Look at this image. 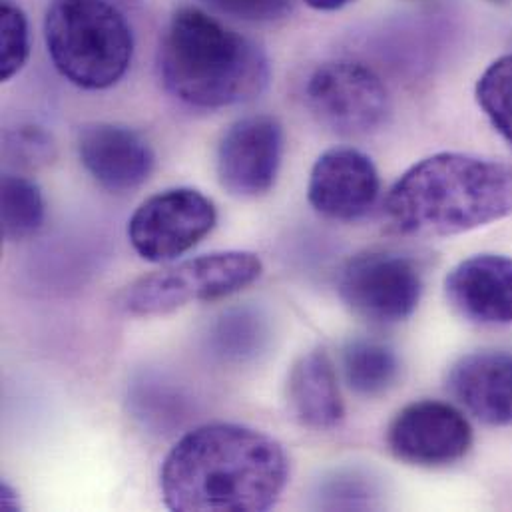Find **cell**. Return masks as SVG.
Masks as SVG:
<instances>
[{
	"mask_svg": "<svg viewBox=\"0 0 512 512\" xmlns=\"http://www.w3.org/2000/svg\"><path fill=\"white\" fill-rule=\"evenodd\" d=\"M453 309L479 325H512V257L479 254L455 265L445 279Z\"/></svg>",
	"mask_w": 512,
	"mask_h": 512,
	"instance_id": "cell-13",
	"label": "cell"
},
{
	"mask_svg": "<svg viewBox=\"0 0 512 512\" xmlns=\"http://www.w3.org/2000/svg\"><path fill=\"white\" fill-rule=\"evenodd\" d=\"M289 459L269 435L236 423L186 433L160 471L164 505L178 512H263L281 497Z\"/></svg>",
	"mask_w": 512,
	"mask_h": 512,
	"instance_id": "cell-1",
	"label": "cell"
},
{
	"mask_svg": "<svg viewBox=\"0 0 512 512\" xmlns=\"http://www.w3.org/2000/svg\"><path fill=\"white\" fill-rule=\"evenodd\" d=\"M343 303L361 319L393 325L409 319L423 295V275L413 259L395 252L351 257L337 281Z\"/></svg>",
	"mask_w": 512,
	"mask_h": 512,
	"instance_id": "cell-7",
	"label": "cell"
},
{
	"mask_svg": "<svg viewBox=\"0 0 512 512\" xmlns=\"http://www.w3.org/2000/svg\"><path fill=\"white\" fill-rule=\"evenodd\" d=\"M214 10L246 20V22H273L291 10V0H204Z\"/></svg>",
	"mask_w": 512,
	"mask_h": 512,
	"instance_id": "cell-21",
	"label": "cell"
},
{
	"mask_svg": "<svg viewBox=\"0 0 512 512\" xmlns=\"http://www.w3.org/2000/svg\"><path fill=\"white\" fill-rule=\"evenodd\" d=\"M303 2L315 10L331 12V10H339V8L347 6L351 0H303Z\"/></svg>",
	"mask_w": 512,
	"mask_h": 512,
	"instance_id": "cell-24",
	"label": "cell"
},
{
	"mask_svg": "<svg viewBox=\"0 0 512 512\" xmlns=\"http://www.w3.org/2000/svg\"><path fill=\"white\" fill-rule=\"evenodd\" d=\"M44 224V198L40 188L16 174L2 176V236L8 242H22L34 236Z\"/></svg>",
	"mask_w": 512,
	"mask_h": 512,
	"instance_id": "cell-18",
	"label": "cell"
},
{
	"mask_svg": "<svg viewBox=\"0 0 512 512\" xmlns=\"http://www.w3.org/2000/svg\"><path fill=\"white\" fill-rule=\"evenodd\" d=\"M261 259L252 252H216L192 257L132 281L118 305L130 315H166L196 301L234 295L259 279Z\"/></svg>",
	"mask_w": 512,
	"mask_h": 512,
	"instance_id": "cell-5",
	"label": "cell"
},
{
	"mask_svg": "<svg viewBox=\"0 0 512 512\" xmlns=\"http://www.w3.org/2000/svg\"><path fill=\"white\" fill-rule=\"evenodd\" d=\"M455 399L479 421L512 425V355L477 351L461 357L449 373Z\"/></svg>",
	"mask_w": 512,
	"mask_h": 512,
	"instance_id": "cell-14",
	"label": "cell"
},
{
	"mask_svg": "<svg viewBox=\"0 0 512 512\" xmlns=\"http://www.w3.org/2000/svg\"><path fill=\"white\" fill-rule=\"evenodd\" d=\"M44 40L56 70L84 90L120 82L134 54L132 28L108 0H52Z\"/></svg>",
	"mask_w": 512,
	"mask_h": 512,
	"instance_id": "cell-4",
	"label": "cell"
},
{
	"mask_svg": "<svg viewBox=\"0 0 512 512\" xmlns=\"http://www.w3.org/2000/svg\"><path fill=\"white\" fill-rule=\"evenodd\" d=\"M78 156L86 172L108 192L140 188L152 174L156 156L134 130L118 124H90L78 136Z\"/></svg>",
	"mask_w": 512,
	"mask_h": 512,
	"instance_id": "cell-12",
	"label": "cell"
},
{
	"mask_svg": "<svg viewBox=\"0 0 512 512\" xmlns=\"http://www.w3.org/2000/svg\"><path fill=\"white\" fill-rule=\"evenodd\" d=\"M343 375L349 389L361 397H379L399 379L401 363L397 353L373 339L349 341L341 355Z\"/></svg>",
	"mask_w": 512,
	"mask_h": 512,
	"instance_id": "cell-16",
	"label": "cell"
},
{
	"mask_svg": "<svg viewBox=\"0 0 512 512\" xmlns=\"http://www.w3.org/2000/svg\"><path fill=\"white\" fill-rule=\"evenodd\" d=\"M166 90L194 108L218 110L263 92L269 62L250 38L198 8H182L170 20L158 54Z\"/></svg>",
	"mask_w": 512,
	"mask_h": 512,
	"instance_id": "cell-3",
	"label": "cell"
},
{
	"mask_svg": "<svg viewBox=\"0 0 512 512\" xmlns=\"http://www.w3.org/2000/svg\"><path fill=\"white\" fill-rule=\"evenodd\" d=\"M216 222L210 198L194 188H172L140 204L128 222V238L142 259L166 263L196 248Z\"/></svg>",
	"mask_w": 512,
	"mask_h": 512,
	"instance_id": "cell-8",
	"label": "cell"
},
{
	"mask_svg": "<svg viewBox=\"0 0 512 512\" xmlns=\"http://www.w3.org/2000/svg\"><path fill=\"white\" fill-rule=\"evenodd\" d=\"M293 417L313 431H331L345 417L335 367L323 349L301 355L287 379Z\"/></svg>",
	"mask_w": 512,
	"mask_h": 512,
	"instance_id": "cell-15",
	"label": "cell"
},
{
	"mask_svg": "<svg viewBox=\"0 0 512 512\" xmlns=\"http://www.w3.org/2000/svg\"><path fill=\"white\" fill-rule=\"evenodd\" d=\"M30 54V32L24 12L4 0L0 8V76L10 80L22 70Z\"/></svg>",
	"mask_w": 512,
	"mask_h": 512,
	"instance_id": "cell-20",
	"label": "cell"
},
{
	"mask_svg": "<svg viewBox=\"0 0 512 512\" xmlns=\"http://www.w3.org/2000/svg\"><path fill=\"white\" fill-rule=\"evenodd\" d=\"M269 329L256 309H234L224 313L210 331L212 353L222 361L246 363L256 359L267 345Z\"/></svg>",
	"mask_w": 512,
	"mask_h": 512,
	"instance_id": "cell-17",
	"label": "cell"
},
{
	"mask_svg": "<svg viewBox=\"0 0 512 512\" xmlns=\"http://www.w3.org/2000/svg\"><path fill=\"white\" fill-rule=\"evenodd\" d=\"M391 453L413 467L439 469L459 463L473 447L465 415L443 401H417L401 409L389 425Z\"/></svg>",
	"mask_w": 512,
	"mask_h": 512,
	"instance_id": "cell-9",
	"label": "cell"
},
{
	"mask_svg": "<svg viewBox=\"0 0 512 512\" xmlns=\"http://www.w3.org/2000/svg\"><path fill=\"white\" fill-rule=\"evenodd\" d=\"M389 224L411 238H451L512 216V166L441 152L411 166L391 188Z\"/></svg>",
	"mask_w": 512,
	"mask_h": 512,
	"instance_id": "cell-2",
	"label": "cell"
},
{
	"mask_svg": "<svg viewBox=\"0 0 512 512\" xmlns=\"http://www.w3.org/2000/svg\"><path fill=\"white\" fill-rule=\"evenodd\" d=\"M8 148L16 152V156L36 162V160H44L48 158L50 152V142L46 138L44 132L36 130V128H28L20 134H16V138L12 142H8Z\"/></svg>",
	"mask_w": 512,
	"mask_h": 512,
	"instance_id": "cell-22",
	"label": "cell"
},
{
	"mask_svg": "<svg viewBox=\"0 0 512 512\" xmlns=\"http://www.w3.org/2000/svg\"><path fill=\"white\" fill-rule=\"evenodd\" d=\"M477 100L512 148V54L501 56L483 72L477 82Z\"/></svg>",
	"mask_w": 512,
	"mask_h": 512,
	"instance_id": "cell-19",
	"label": "cell"
},
{
	"mask_svg": "<svg viewBox=\"0 0 512 512\" xmlns=\"http://www.w3.org/2000/svg\"><path fill=\"white\" fill-rule=\"evenodd\" d=\"M305 100L315 120L341 136L371 134L391 112L381 76L357 60L321 64L307 80Z\"/></svg>",
	"mask_w": 512,
	"mask_h": 512,
	"instance_id": "cell-6",
	"label": "cell"
},
{
	"mask_svg": "<svg viewBox=\"0 0 512 512\" xmlns=\"http://www.w3.org/2000/svg\"><path fill=\"white\" fill-rule=\"evenodd\" d=\"M0 507H2V511H16V509H20V501H18L16 491L10 485H6V483L0 485Z\"/></svg>",
	"mask_w": 512,
	"mask_h": 512,
	"instance_id": "cell-23",
	"label": "cell"
},
{
	"mask_svg": "<svg viewBox=\"0 0 512 512\" xmlns=\"http://www.w3.org/2000/svg\"><path fill=\"white\" fill-rule=\"evenodd\" d=\"M283 130L273 116H248L228 128L218 146V178L236 198H259L277 180Z\"/></svg>",
	"mask_w": 512,
	"mask_h": 512,
	"instance_id": "cell-10",
	"label": "cell"
},
{
	"mask_svg": "<svg viewBox=\"0 0 512 512\" xmlns=\"http://www.w3.org/2000/svg\"><path fill=\"white\" fill-rule=\"evenodd\" d=\"M381 192L373 160L355 148H331L313 164L307 198L321 216L355 222L371 212Z\"/></svg>",
	"mask_w": 512,
	"mask_h": 512,
	"instance_id": "cell-11",
	"label": "cell"
}]
</instances>
